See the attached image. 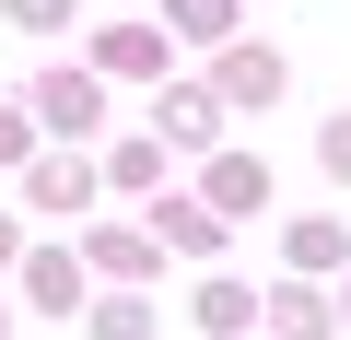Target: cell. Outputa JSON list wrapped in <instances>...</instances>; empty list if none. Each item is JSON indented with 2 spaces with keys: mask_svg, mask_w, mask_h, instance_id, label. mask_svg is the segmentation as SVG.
Masks as SVG:
<instances>
[{
  "mask_svg": "<svg viewBox=\"0 0 351 340\" xmlns=\"http://www.w3.org/2000/svg\"><path fill=\"white\" fill-rule=\"evenodd\" d=\"M328 164H339V177H351V117H339V129H328Z\"/></svg>",
  "mask_w": 351,
  "mask_h": 340,
  "instance_id": "2",
  "label": "cell"
},
{
  "mask_svg": "<svg viewBox=\"0 0 351 340\" xmlns=\"http://www.w3.org/2000/svg\"><path fill=\"white\" fill-rule=\"evenodd\" d=\"M0 258H12V223H0Z\"/></svg>",
  "mask_w": 351,
  "mask_h": 340,
  "instance_id": "4",
  "label": "cell"
},
{
  "mask_svg": "<svg viewBox=\"0 0 351 340\" xmlns=\"http://www.w3.org/2000/svg\"><path fill=\"white\" fill-rule=\"evenodd\" d=\"M12 12H24V24H59V0H12Z\"/></svg>",
  "mask_w": 351,
  "mask_h": 340,
  "instance_id": "3",
  "label": "cell"
},
{
  "mask_svg": "<svg viewBox=\"0 0 351 340\" xmlns=\"http://www.w3.org/2000/svg\"><path fill=\"white\" fill-rule=\"evenodd\" d=\"M47 129H94V82H47Z\"/></svg>",
  "mask_w": 351,
  "mask_h": 340,
  "instance_id": "1",
  "label": "cell"
}]
</instances>
